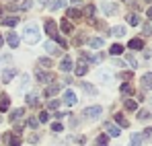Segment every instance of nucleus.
<instances>
[{
  "instance_id": "1",
  "label": "nucleus",
  "mask_w": 152,
  "mask_h": 146,
  "mask_svg": "<svg viewBox=\"0 0 152 146\" xmlns=\"http://www.w3.org/2000/svg\"><path fill=\"white\" fill-rule=\"evenodd\" d=\"M23 39H25L27 43H37L39 39H41V33H39V29H37V25L35 23H29L25 27V31H23Z\"/></svg>"
},
{
  "instance_id": "2",
  "label": "nucleus",
  "mask_w": 152,
  "mask_h": 146,
  "mask_svg": "<svg viewBox=\"0 0 152 146\" xmlns=\"http://www.w3.org/2000/svg\"><path fill=\"white\" fill-rule=\"evenodd\" d=\"M82 113H84L86 120H99L101 113H103V107H99V105H95V107H86Z\"/></svg>"
},
{
  "instance_id": "3",
  "label": "nucleus",
  "mask_w": 152,
  "mask_h": 146,
  "mask_svg": "<svg viewBox=\"0 0 152 146\" xmlns=\"http://www.w3.org/2000/svg\"><path fill=\"white\" fill-rule=\"evenodd\" d=\"M45 33L50 35V37H58V25H56V21H51V19H48L45 21Z\"/></svg>"
},
{
  "instance_id": "4",
  "label": "nucleus",
  "mask_w": 152,
  "mask_h": 146,
  "mask_svg": "<svg viewBox=\"0 0 152 146\" xmlns=\"http://www.w3.org/2000/svg\"><path fill=\"white\" fill-rule=\"evenodd\" d=\"M64 103L72 107V105H76V103H78V97H76L72 91H66V93H64Z\"/></svg>"
},
{
  "instance_id": "5",
  "label": "nucleus",
  "mask_w": 152,
  "mask_h": 146,
  "mask_svg": "<svg viewBox=\"0 0 152 146\" xmlns=\"http://www.w3.org/2000/svg\"><path fill=\"white\" fill-rule=\"evenodd\" d=\"M105 130H107V136H119V134H121V130H119L117 125H113L111 122L105 123Z\"/></svg>"
},
{
  "instance_id": "6",
  "label": "nucleus",
  "mask_w": 152,
  "mask_h": 146,
  "mask_svg": "<svg viewBox=\"0 0 152 146\" xmlns=\"http://www.w3.org/2000/svg\"><path fill=\"white\" fill-rule=\"evenodd\" d=\"M60 68H62L64 72H70V70L74 68V64H72V58H70V56H66V58L62 60V64H60Z\"/></svg>"
},
{
  "instance_id": "7",
  "label": "nucleus",
  "mask_w": 152,
  "mask_h": 146,
  "mask_svg": "<svg viewBox=\"0 0 152 146\" xmlns=\"http://www.w3.org/2000/svg\"><path fill=\"white\" fill-rule=\"evenodd\" d=\"M60 27H62V31H64V33H68V35H70V33H74V25L70 23L68 19H62Z\"/></svg>"
},
{
  "instance_id": "8",
  "label": "nucleus",
  "mask_w": 152,
  "mask_h": 146,
  "mask_svg": "<svg viewBox=\"0 0 152 146\" xmlns=\"http://www.w3.org/2000/svg\"><path fill=\"white\" fill-rule=\"evenodd\" d=\"M15 76H17V70H15V68H8V70L2 72V82H10Z\"/></svg>"
},
{
  "instance_id": "9",
  "label": "nucleus",
  "mask_w": 152,
  "mask_h": 146,
  "mask_svg": "<svg viewBox=\"0 0 152 146\" xmlns=\"http://www.w3.org/2000/svg\"><path fill=\"white\" fill-rule=\"evenodd\" d=\"M6 41H8L10 48H19V35L17 33H8L6 35Z\"/></svg>"
},
{
  "instance_id": "10",
  "label": "nucleus",
  "mask_w": 152,
  "mask_h": 146,
  "mask_svg": "<svg viewBox=\"0 0 152 146\" xmlns=\"http://www.w3.org/2000/svg\"><path fill=\"white\" fill-rule=\"evenodd\" d=\"M109 33L115 35V37H124V35H126V27H124V25H117V27H113Z\"/></svg>"
},
{
  "instance_id": "11",
  "label": "nucleus",
  "mask_w": 152,
  "mask_h": 146,
  "mask_svg": "<svg viewBox=\"0 0 152 146\" xmlns=\"http://www.w3.org/2000/svg\"><path fill=\"white\" fill-rule=\"evenodd\" d=\"M142 87L144 89H152V72H146L142 76Z\"/></svg>"
},
{
  "instance_id": "12",
  "label": "nucleus",
  "mask_w": 152,
  "mask_h": 146,
  "mask_svg": "<svg viewBox=\"0 0 152 146\" xmlns=\"http://www.w3.org/2000/svg\"><path fill=\"white\" fill-rule=\"evenodd\" d=\"M142 140H144V134H132L129 144H132V146H140V144H142Z\"/></svg>"
},
{
  "instance_id": "13",
  "label": "nucleus",
  "mask_w": 152,
  "mask_h": 146,
  "mask_svg": "<svg viewBox=\"0 0 152 146\" xmlns=\"http://www.w3.org/2000/svg\"><path fill=\"white\" fill-rule=\"evenodd\" d=\"M127 48H129V49H134V51H138V49H142V48H144V41H142V39H132Z\"/></svg>"
},
{
  "instance_id": "14",
  "label": "nucleus",
  "mask_w": 152,
  "mask_h": 146,
  "mask_svg": "<svg viewBox=\"0 0 152 146\" xmlns=\"http://www.w3.org/2000/svg\"><path fill=\"white\" fill-rule=\"evenodd\" d=\"M103 12H107V15L111 17V15H115V12H117V6H115V4H109V2H105V4H103Z\"/></svg>"
},
{
  "instance_id": "15",
  "label": "nucleus",
  "mask_w": 152,
  "mask_h": 146,
  "mask_svg": "<svg viewBox=\"0 0 152 146\" xmlns=\"http://www.w3.org/2000/svg\"><path fill=\"white\" fill-rule=\"evenodd\" d=\"M17 23H19V17H4L2 19V25L4 27H15Z\"/></svg>"
},
{
  "instance_id": "16",
  "label": "nucleus",
  "mask_w": 152,
  "mask_h": 146,
  "mask_svg": "<svg viewBox=\"0 0 152 146\" xmlns=\"http://www.w3.org/2000/svg\"><path fill=\"white\" fill-rule=\"evenodd\" d=\"M6 140H8V144H10V146H21V138H19V134H15V136L8 134Z\"/></svg>"
},
{
  "instance_id": "17",
  "label": "nucleus",
  "mask_w": 152,
  "mask_h": 146,
  "mask_svg": "<svg viewBox=\"0 0 152 146\" xmlns=\"http://www.w3.org/2000/svg\"><path fill=\"white\" fill-rule=\"evenodd\" d=\"M124 49H126V48H124L121 43H113L109 51H111V56H119V54H124Z\"/></svg>"
},
{
  "instance_id": "18",
  "label": "nucleus",
  "mask_w": 152,
  "mask_h": 146,
  "mask_svg": "<svg viewBox=\"0 0 152 146\" xmlns=\"http://www.w3.org/2000/svg\"><path fill=\"white\" fill-rule=\"evenodd\" d=\"M37 80L39 82H51V80H56L51 74H45V72H37Z\"/></svg>"
},
{
  "instance_id": "19",
  "label": "nucleus",
  "mask_w": 152,
  "mask_h": 146,
  "mask_svg": "<svg viewBox=\"0 0 152 146\" xmlns=\"http://www.w3.org/2000/svg\"><path fill=\"white\" fill-rule=\"evenodd\" d=\"M150 117H152V113L148 109H140V111H138V120H140V122H146V120H150Z\"/></svg>"
},
{
  "instance_id": "20",
  "label": "nucleus",
  "mask_w": 152,
  "mask_h": 146,
  "mask_svg": "<svg viewBox=\"0 0 152 146\" xmlns=\"http://www.w3.org/2000/svg\"><path fill=\"white\" fill-rule=\"evenodd\" d=\"M8 105H10V99H8V95H2V99H0V111L4 113V111L8 109Z\"/></svg>"
},
{
  "instance_id": "21",
  "label": "nucleus",
  "mask_w": 152,
  "mask_h": 146,
  "mask_svg": "<svg viewBox=\"0 0 152 146\" xmlns=\"http://www.w3.org/2000/svg\"><path fill=\"white\" fill-rule=\"evenodd\" d=\"M45 49H48V54H53V56H58V54H60V48H58L56 43H51V41L45 43Z\"/></svg>"
},
{
  "instance_id": "22",
  "label": "nucleus",
  "mask_w": 152,
  "mask_h": 146,
  "mask_svg": "<svg viewBox=\"0 0 152 146\" xmlns=\"http://www.w3.org/2000/svg\"><path fill=\"white\" fill-rule=\"evenodd\" d=\"M58 91H60V84H50V87L45 89V93H43V95H45V97H51V95H56Z\"/></svg>"
},
{
  "instance_id": "23",
  "label": "nucleus",
  "mask_w": 152,
  "mask_h": 146,
  "mask_svg": "<svg viewBox=\"0 0 152 146\" xmlns=\"http://www.w3.org/2000/svg\"><path fill=\"white\" fill-rule=\"evenodd\" d=\"M25 115V109H15L12 113H10V122H17V120H21Z\"/></svg>"
},
{
  "instance_id": "24",
  "label": "nucleus",
  "mask_w": 152,
  "mask_h": 146,
  "mask_svg": "<svg viewBox=\"0 0 152 146\" xmlns=\"http://www.w3.org/2000/svg\"><path fill=\"white\" fill-rule=\"evenodd\" d=\"M80 17H82V12H80L78 8H70V10H68V21H70V19H80Z\"/></svg>"
},
{
  "instance_id": "25",
  "label": "nucleus",
  "mask_w": 152,
  "mask_h": 146,
  "mask_svg": "<svg viewBox=\"0 0 152 146\" xmlns=\"http://www.w3.org/2000/svg\"><path fill=\"white\" fill-rule=\"evenodd\" d=\"M115 122L119 123V125H124V128H127V125H129V122H127V120L124 117V115H121V113H115Z\"/></svg>"
},
{
  "instance_id": "26",
  "label": "nucleus",
  "mask_w": 152,
  "mask_h": 146,
  "mask_svg": "<svg viewBox=\"0 0 152 146\" xmlns=\"http://www.w3.org/2000/svg\"><path fill=\"white\" fill-rule=\"evenodd\" d=\"M88 45H91V48H101L103 45V39H99V37H93V39H88Z\"/></svg>"
},
{
  "instance_id": "27",
  "label": "nucleus",
  "mask_w": 152,
  "mask_h": 146,
  "mask_svg": "<svg viewBox=\"0 0 152 146\" xmlns=\"http://www.w3.org/2000/svg\"><path fill=\"white\" fill-rule=\"evenodd\" d=\"M39 66H41V68H51L53 62H51L50 58H39Z\"/></svg>"
},
{
  "instance_id": "28",
  "label": "nucleus",
  "mask_w": 152,
  "mask_h": 146,
  "mask_svg": "<svg viewBox=\"0 0 152 146\" xmlns=\"http://www.w3.org/2000/svg\"><path fill=\"white\" fill-rule=\"evenodd\" d=\"M124 107H126L127 111H136V109H138V101H132V99H129V101H126Z\"/></svg>"
},
{
  "instance_id": "29",
  "label": "nucleus",
  "mask_w": 152,
  "mask_h": 146,
  "mask_svg": "<svg viewBox=\"0 0 152 146\" xmlns=\"http://www.w3.org/2000/svg\"><path fill=\"white\" fill-rule=\"evenodd\" d=\"M97 146H109V138H107V134H101V136L97 138Z\"/></svg>"
},
{
  "instance_id": "30",
  "label": "nucleus",
  "mask_w": 152,
  "mask_h": 146,
  "mask_svg": "<svg viewBox=\"0 0 152 146\" xmlns=\"http://www.w3.org/2000/svg\"><path fill=\"white\" fill-rule=\"evenodd\" d=\"M127 23L134 25V27H138V25L142 23V21H140V17H138V15H129V17H127Z\"/></svg>"
},
{
  "instance_id": "31",
  "label": "nucleus",
  "mask_w": 152,
  "mask_h": 146,
  "mask_svg": "<svg viewBox=\"0 0 152 146\" xmlns=\"http://www.w3.org/2000/svg\"><path fill=\"white\" fill-rule=\"evenodd\" d=\"M86 70H88V66H86V64H78V66H76V74H78V76H84Z\"/></svg>"
},
{
  "instance_id": "32",
  "label": "nucleus",
  "mask_w": 152,
  "mask_h": 146,
  "mask_svg": "<svg viewBox=\"0 0 152 146\" xmlns=\"http://www.w3.org/2000/svg\"><path fill=\"white\" fill-rule=\"evenodd\" d=\"M84 15H86L88 19H93V15H95V6H93V4H88V6H84Z\"/></svg>"
},
{
  "instance_id": "33",
  "label": "nucleus",
  "mask_w": 152,
  "mask_h": 146,
  "mask_svg": "<svg viewBox=\"0 0 152 146\" xmlns=\"http://www.w3.org/2000/svg\"><path fill=\"white\" fill-rule=\"evenodd\" d=\"M82 89H84V93H88V95H95V93H97V89L91 87V84H86V82H82Z\"/></svg>"
},
{
  "instance_id": "34",
  "label": "nucleus",
  "mask_w": 152,
  "mask_h": 146,
  "mask_svg": "<svg viewBox=\"0 0 152 146\" xmlns=\"http://www.w3.org/2000/svg\"><path fill=\"white\" fill-rule=\"evenodd\" d=\"M31 6H33V0H23L21 2V10H29Z\"/></svg>"
},
{
  "instance_id": "35",
  "label": "nucleus",
  "mask_w": 152,
  "mask_h": 146,
  "mask_svg": "<svg viewBox=\"0 0 152 146\" xmlns=\"http://www.w3.org/2000/svg\"><path fill=\"white\" fill-rule=\"evenodd\" d=\"M119 91H121V93H124V95H132V93H134V91H132V87H129V84H121V89H119Z\"/></svg>"
},
{
  "instance_id": "36",
  "label": "nucleus",
  "mask_w": 152,
  "mask_h": 146,
  "mask_svg": "<svg viewBox=\"0 0 152 146\" xmlns=\"http://www.w3.org/2000/svg\"><path fill=\"white\" fill-rule=\"evenodd\" d=\"M64 4H66V0H56V2H51L50 6L53 8V10H56V8H60V6H64Z\"/></svg>"
},
{
  "instance_id": "37",
  "label": "nucleus",
  "mask_w": 152,
  "mask_h": 146,
  "mask_svg": "<svg viewBox=\"0 0 152 146\" xmlns=\"http://www.w3.org/2000/svg\"><path fill=\"white\" fill-rule=\"evenodd\" d=\"M27 105H37V97L35 95H27Z\"/></svg>"
},
{
  "instance_id": "38",
  "label": "nucleus",
  "mask_w": 152,
  "mask_h": 146,
  "mask_svg": "<svg viewBox=\"0 0 152 146\" xmlns=\"http://www.w3.org/2000/svg\"><path fill=\"white\" fill-rule=\"evenodd\" d=\"M27 125H29V128H37V125H39V120H35V117H31V120L27 122Z\"/></svg>"
},
{
  "instance_id": "39",
  "label": "nucleus",
  "mask_w": 152,
  "mask_h": 146,
  "mask_svg": "<svg viewBox=\"0 0 152 146\" xmlns=\"http://www.w3.org/2000/svg\"><path fill=\"white\" fill-rule=\"evenodd\" d=\"M48 120H50V113L48 111H41L39 113V122H48Z\"/></svg>"
},
{
  "instance_id": "40",
  "label": "nucleus",
  "mask_w": 152,
  "mask_h": 146,
  "mask_svg": "<svg viewBox=\"0 0 152 146\" xmlns=\"http://www.w3.org/2000/svg\"><path fill=\"white\" fill-rule=\"evenodd\" d=\"M99 78L105 80V82H109V80H111V74H109V72H101V74H99Z\"/></svg>"
},
{
  "instance_id": "41",
  "label": "nucleus",
  "mask_w": 152,
  "mask_h": 146,
  "mask_svg": "<svg viewBox=\"0 0 152 146\" xmlns=\"http://www.w3.org/2000/svg\"><path fill=\"white\" fill-rule=\"evenodd\" d=\"M144 35H152V25H144Z\"/></svg>"
},
{
  "instance_id": "42",
  "label": "nucleus",
  "mask_w": 152,
  "mask_h": 146,
  "mask_svg": "<svg viewBox=\"0 0 152 146\" xmlns=\"http://www.w3.org/2000/svg\"><path fill=\"white\" fill-rule=\"evenodd\" d=\"M51 130H53V132H62L64 128H62V123H53V125H51Z\"/></svg>"
},
{
  "instance_id": "43",
  "label": "nucleus",
  "mask_w": 152,
  "mask_h": 146,
  "mask_svg": "<svg viewBox=\"0 0 152 146\" xmlns=\"http://www.w3.org/2000/svg\"><path fill=\"white\" fill-rule=\"evenodd\" d=\"M58 105H60V101H50V103H48V107H50V109H56Z\"/></svg>"
},
{
  "instance_id": "44",
  "label": "nucleus",
  "mask_w": 152,
  "mask_h": 146,
  "mask_svg": "<svg viewBox=\"0 0 152 146\" xmlns=\"http://www.w3.org/2000/svg\"><path fill=\"white\" fill-rule=\"evenodd\" d=\"M37 140H39V136H37V134H33V136H31V138H29V142H33V144H35V142H37Z\"/></svg>"
},
{
  "instance_id": "45",
  "label": "nucleus",
  "mask_w": 152,
  "mask_h": 146,
  "mask_svg": "<svg viewBox=\"0 0 152 146\" xmlns=\"http://www.w3.org/2000/svg\"><path fill=\"white\" fill-rule=\"evenodd\" d=\"M150 136H152V128H148V130L144 132V138H150Z\"/></svg>"
},
{
  "instance_id": "46",
  "label": "nucleus",
  "mask_w": 152,
  "mask_h": 146,
  "mask_svg": "<svg viewBox=\"0 0 152 146\" xmlns=\"http://www.w3.org/2000/svg\"><path fill=\"white\" fill-rule=\"evenodd\" d=\"M146 15H148V19L152 21V8H148V10H146Z\"/></svg>"
},
{
  "instance_id": "47",
  "label": "nucleus",
  "mask_w": 152,
  "mask_h": 146,
  "mask_svg": "<svg viewBox=\"0 0 152 146\" xmlns=\"http://www.w3.org/2000/svg\"><path fill=\"white\" fill-rule=\"evenodd\" d=\"M48 2H50V0H39V4H48Z\"/></svg>"
},
{
  "instance_id": "48",
  "label": "nucleus",
  "mask_w": 152,
  "mask_h": 146,
  "mask_svg": "<svg viewBox=\"0 0 152 146\" xmlns=\"http://www.w3.org/2000/svg\"><path fill=\"white\" fill-rule=\"evenodd\" d=\"M0 45H2V35H0Z\"/></svg>"
},
{
  "instance_id": "49",
  "label": "nucleus",
  "mask_w": 152,
  "mask_h": 146,
  "mask_svg": "<svg viewBox=\"0 0 152 146\" xmlns=\"http://www.w3.org/2000/svg\"><path fill=\"white\" fill-rule=\"evenodd\" d=\"M146 2H152V0H146Z\"/></svg>"
},
{
  "instance_id": "50",
  "label": "nucleus",
  "mask_w": 152,
  "mask_h": 146,
  "mask_svg": "<svg viewBox=\"0 0 152 146\" xmlns=\"http://www.w3.org/2000/svg\"><path fill=\"white\" fill-rule=\"evenodd\" d=\"M12 2H17V0H12Z\"/></svg>"
}]
</instances>
